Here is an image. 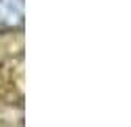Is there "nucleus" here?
Segmentation results:
<instances>
[{
  "mask_svg": "<svg viewBox=\"0 0 131 127\" xmlns=\"http://www.w3.org/2000/svg\"><path fill=\"white\" fill-rule=\"evenodd\" d=\"M23 23V0H0V30H15Z\"/></svg>",
  "mask_w": 131,
  "mask_h": 127,
  "instance_id": "obj_1",
  "label": "nucleus"
}]
</instances>
